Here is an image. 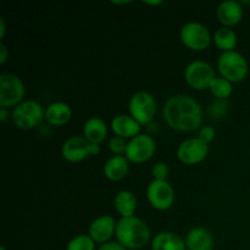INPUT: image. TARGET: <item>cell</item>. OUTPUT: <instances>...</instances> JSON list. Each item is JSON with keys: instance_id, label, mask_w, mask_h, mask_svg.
I'll list each match as a JSON object with an SVG mask.
<instances>
[{"instance_id": "6da1fadb", "label": "cell", "mask_w": 250, "mask_h": 250, "mask_svg": "<svg viewBox=\"0 0 250 250\" xmlns=\"http://www.w3.org/2000/svg\"><path fill=\"white\" fill-rule=\"evenodd\" d=\"M163 117L168 127L175 131L192 132L202 127V105L187 94L168 98L163 106Z\"/></svg>"}, {"instance_id": "7a4b0ae2", "label": "cell", "mask_w": 250, "mask_h": 250, "mask_svg": "<svg viewBox=\"0 0 250 250\" xmlns=\"http://www.w3.org/2000/svg\"><path fill=\"white\" fill-rule=\"evenodd\" d=\"M117 242L127 249H142L149 243L151 232L146 222L137 216L121 217L116 225Z\"/></svg>"}, {"instance_id": "3957f363", "label": "cell", "mask_w": 250, "mask_h": 250, "mask_svg": "<svg viewBox=\"0 0 250 250\" xmlns=\"http://www.w3.org/2000/svg\"><path fill=\"white\" fill-rule=\"evenodd\" d=\"M217 68L224 78L229 82H242L249 72V63L246 56L236 50L222 51L217 59Z\"/></svg>"}, {"instance_id": "277c9868", "label": "cell", "mask_w": 250, "mask_h": 250, "mask_svg": "<svg viewBox=\"0 0 250 250\" xmlns=\"http://www.w3.org/2000/svg\"><path fill=\"white\" fill-rule=\"evenodd\" d=\"M45 119V109L37 100L28 99L14 107L12 121L21 129H32Z\"/></svg>"}, {"instance_id": "5b68a950", "label": "cell", "mask_w": 250, "mask_h": 250, "mask_svg": "<svg viewBox=\"0 0 250 250\" xmlns=\"http://www.w3.org/2000/svg\"><path fill=\"white\" fill-rule=\"evenodd\" d=\"M99 153V144L90 143L84 136L70 137L61 146V155L70 163H81L84 159Z\"/></svg>"}, {"instance_id": "8992f818", "label": "cell", "mask_w": 250, "mask_h": 250, "mask_svg": "<svg viewBox=\"0 0 250 250\" xmlns=\"http://www.w3.org/2000/svg\"><path fill=\"white\" fill-rule=\"evenodd\" d=\"M129 115L141 125H149L156 114V100L151 93L139 90L128 102Z\"/></svg>"}, {"instance_id": "52a82bcc", "label": "cell", "mask_w": 250, "mask_h": 250, "mask_svg": "<svg viewBox=\"0 0 250 250\" xmlns=\"http://www.w3.org/2000/svg\"><path fill=\"white\" fill-rule=\"evenodd\" d=\"M24 92V84L19 76L7 72L0 75V106H17L23 102Z\"/></svg>"}, {"instance_id": "ba28073f", "label": "cell", "mask_w": 250, "mask_h": 250, "mask_svg": "<svg viewBox=\"0 0 250 250\" xmlns=\"http://www.w3.org/2000/svg\"><path fill=\"white\" fill-rule=\"evenodd\" d=\"M181 42L192 50H205L210 45L211 34L204 23L198 21H189L182 26L180 31Z\"/></svg>"}, {"instance_id": "9c48e42d", "label": "cell", "mask_w": 250, "mask_h": 250, "mask_svg": "<svg viewBox=\"0 0 250 250\" xmlns=\"http://www.w3.org/2000/svg\"><path fill=\"white\" fill-rule=\"evenodd\" d=\"M156 150L155 139L146 133H139L127 142L125 156L134 164H142L151 159Z\"/></svg>"}, {"instance_id": "30bf717a", "label": "cell", "mask_w": 250, "mask_h": 250, "mask_svg": "<svg viewBox=\"0 0 250 250\" xmlns=\"http://www.w3.org/2000/svg\"><path fill=\"white\" fill-rule=\"evenodd\" d=\"M183 75H185L186 83L197 90L209 88L211 81L216 77L214 67L209 62L203 60H194L188 63Z\"/></svg>"}, {"instance_id": "8fae6325", "label": "cell", "mask_w": 250, "mask_h": 250, "mask_svg": "<svg viewBox=\"0 0 250 250\" xmlns=\"http://www.w3.org/2000/svg\"><path fill=\"white\" fill-rule=\"evenodd\" d=\"M146 198L154 209L167 210L175 202V190L167 181L153 180L146 187Z\"/></svg>"}, {"instance_id": "7c38bea8", "label": "cell", "mask_w": 250, "mask_h": 250, "mask_svg": "<svg viewBox=\"0 0 250 250\" xmlns=\"http://www.w3.org/2000/svg\"><path fill=\"white\" fill-rule=\"evenodd\" d=\"M209 154V144L198 137L185 139L177 148V158L186 165H194L204 160Z\"/></svg>"}, {"instance_id": "4fadbf2b", "label": "cell", "mask_w": 250, "mask_h": 250, "mask_svg": "<svg viewBox=\"0 0 250 250\" xmlns=\"http://www.w3.org/2000/svg\"><path fill=\"white\" fill-rule=\"evenodd\" d=\"M116 225L117 222L110 215H102L98 216L90 222L89 229H88V234L90 238L98 244H104L110 242L112 236L116 233Z\"/></svg>"}, {"instance_id": "5bb4252c", "label": "cell", "mask_w": 250, "mask_h": 250, "mask_svg": "<svg viewBox=\"0 0 250 250\" xmlns=\"http://www.w3.org/2000/svg\"><path fill=\"white\" fill-rule=\"evenodd\" d=\"M111 126L112 132L115 136L122 137V138H133V137L138 136L141 133L142 125L137 122L131 115L126 114H120L116 116L112 117L111 120Z\"/></svg>"}, {"instance_id": "9a60e30c", "label": "cell", "mask_w": 250, "mask_h": 250, "mask_svg": "<svg viewBox=\"0 0 250 250\" xmlns=\"http://www.w3.org/2000/svg\"><path fill=\"white\" fill-rule=\"evenodd\" d=\"M216 16L225 27L234 26L239 23L243 17V6L236 0H225L217 6Z\"/></svg>"}, {"instance_id": "2e32d148", "label": "cell", "mask_w": 250, "mask_h": 250, "mask_svg": "<svg viewBox=\"0 0 250 250\" xmlns=\"http://www.w3.org/2000/svg\"><path fill=\"white\" fill-rule=\"evenodd\" d=\"M186 247L188 250H212L214 237L204 227H194L186 236Z\"/></svg>"}, {"instance_id": "e0dca14e", "label": "cell", "mask_w": 250, "mask_h": 250, "mask_svg": "<svg viewBox=\"0 0 250 250\" xmlns=\"http://www.w3.org/2000/svg\"><path fill=\"white\" fill-rule=\"evenodd\" d=\"M129 161L125 155H114L107 159L103 167L104 176L110 181H121L128 175Z\"/></svg>"}, {"instance_id": "ac0fdd59", "label": "cell", "mask_w": 250, "mask_h": 250, "mask_svg": "<svg viewBox=\"0 0 250 250\" xmlns=\"http://www.w3.org/2000/svg\"><path fill=\"white\" fill-rule=\"evenodd\" d=\"M186 241L175 232H159L151 241V250H186Z\"/></svg>"}, {"instance_id": "d6986e66", "label": "cell", "mask_w": 250, "mask_h": 250, "mask_svg": "<svg viewBox=\"0 0 250 250\" xmlns=\"http://www.w3.org/2000/svg\"><path fill=\"white\" fill-rule=\"evenodd\" d=\"M72 117L71 106L65 102H54L45 109V120L53 126H63Z\"/></svg>"}, {"instance_id": "ffe728a7", "label": "cell", "mask_w": 250, "mask_h": 250, "mask_svg": "<svg viewBox=\"0 0 250 250\" xmlns=\"http://www.w3.org/2000/svg\"><path fill=\"white\" fill-rule=\"evenodd\" d=\"M83 136L94 144H100L107 137V125L97 116L89 117L83 125Z\"/></svg>"}, {"instance_id": "44dd1931", "label": "cell", "mask_w": 250, "mask_h": 250, "mask_svg": "<svg viewBox=\"0 0 250 250\" xmlns=\"http://www.w3.org/2000/svg\"><path fill=\"white\" fill-rule=\"evenodd\" d=\"M114 208L121 217L134 216L137 209V198L131 190H121L114 198Z\"/></svg>"}, {"instance_id": "7402d4cb", "label": "cell", "mask_w": 250, "mask_h": 250, "mask_svg": "<svg viewBox=\"0 0 250 250\" xmlns=\"http://www.w3.org/2000/svg\"><path fill=\"white\" fill-rule=\"evenodd\" d=\"M212 39L215 42V45L222 51L234 50L237 45V34L231 27H220L215 31Z\"/></svg>"}, {"instance_id": "603a6c76", "label": "cell", "mask_w": 250, "mask_h": 250, "mask_svg": "<svg viewBox=\"0 0 250 250\" xmlns=\"http://www.w3.org/2000/svg\"><path fill=\"white\" fill-rule=\"evenodd\" d=\"M209 89L215 98H217L220 100H225L232 94V92H233V85H232V82H229V80L220 76V77H215L211 81V83L209 85Z\"/></svg>"}, {"instance_id": "cb8c5ba5", "label": "cell", "mask_w": 250, "mask_h": 250, "mask_svg": "<svg viewBox=\"0 0 250 250\" xmlns=\"http://www.w3.org/2000/svg\"><path fill=\"white\" fill-rule=\"evenodd\" d=\"M95 244L89 234H77L68 241L66 250H97Z\"/></svg>"}, {"instance_id": "d4e9b609", "label": "cell", "mask_w": 250, "mask_h": 250, "mask_svg": "<svg viewBox=\"0 0 250 250\" xmlns=\"http://www.w3.org/2000/svg\"><path fill=\"white\" fill-rule=\"evenodd\" d=\"M107 146H109V149L115 154V155H122V154L126 153L127 142L126 139L122 138V137H111V138L109 139V142H107Z\"/></svg>"}, {"instance_id": "484cf974", "label": "cell", "mask_w": 250, "mask_h": 250, "mask_svg": "<svg viewBox=\"0 0 250 250\" xmlns=\"http://www.w3.org/2000/svg\"><path fill=\"white\" fill-rule=\"evenodd\" d=\"M168 173H170V167L164 161H158L154 164L153 168H151V175L156 181H166Z\"/></svg>"}, {"instance_id": "4316f807", "label": "cell", "mask_w": 250, "mask_h": 250, "mask_svg": "<svg viewBox=\"0 0 250 250\" xmlns=\"http://www.w3.org/2000/svg\"><path fill=\"white\" fill-rule=\"evenodd\" d=\"M215 136H216V131L212 126H202L198 132V138H200L208 144L214 141Z\"/></svg>"}, {"instance_id": "83f0119b", "label": "cell", "mask_w": 250, "mask_h": 250, "mask_svg": "<svg viewBox=\"0 0 250 250\" xmlns=\"http://www.w3.org/2000/svg\"><path fill=\"white\" fill-rule=\"evenodd\" d=\"M97 250H128L125 248L122 244H120L119 242H107V243L102 244Z\"/></svg>"}, {"instance_id": "f1b7e54d", "label": "cell", "mask_w": 250, "mask_h": 250, "mask_svg": "<svg viewBox=\"0 0 250 250\" xmlns=\"http://www.w3.org/2000/svg\"><path fill=\"white\" fill-rule=\"evenodd\" d=\"M7 56H9V50H7V46L4 43H0V63L4 65L7 60Z\"/></svg>"}, {"instance_id": "f546056e", "label": "cell", "mask_w": 250, "mask_h": 250, "mask_svg": "<svg viewBox=\"0 0 250 250\" xmlns=\"http://www.w3.org/2000/svg\"><path fill=\"white\" fill-rule=\"evenodd\" d=\"M7 117H9V112H7V107L0 106V121L6 122Z\"/></svg>"}, {"instance_id": "4dcf8cb0", "label": "cell", "mask_w": 250, "mask_h": 250, "mask_svg": "<svg viewBox=\"0 0 250 250\" xmlns=\"http://www.w3.org/2000/svg\"><path fill=\"white\" fill-rule=\"evenodd\" d=\"M5 31H6V26H5V20L0 17V41H2L5 37Z\"/></svg>"}, {"instance_id": "1f68e13d", "label": "cell", "mask_w": 250, "mask_h": 250, "mask_svg": "<svg viewBox=\"0 0 250 250\" xmlns=\"http://www.w3.org/2000/svg\"><path fill=\"white\" fill-rule=\"evenodd\" d=\"M163 0H154V1H149V0H144V4H146V5H160V4H163Z\"/></svg>"}, {"instance_id": "d6a6232c", "label": "cell", "mask_w": 250, "mask_h": 250, "mask_svg": "<svg viewBox=\"0 0 250 250\" xmlns=\"http://www.w3.org/2000/svg\"><path fill=\"white\" fill-rule=\"evenodd\" d=\"M114 4H128L129 1H112Z\"/></svg>"}, {"instance_id": "836d02e7", "label": "cell", "mask_w": 250, "mask_h": 250, "mask_svg": "<svg viewBox=\"0 0 250 250\" xmlns=\"http://www.w3.org/2000/svg\"><path fill=\"white\" fill-rule=\"evenodd\" d=\"M0 250H7V249L5 248V247H1V248H0Z\"/></svg>"}]
</instances>
